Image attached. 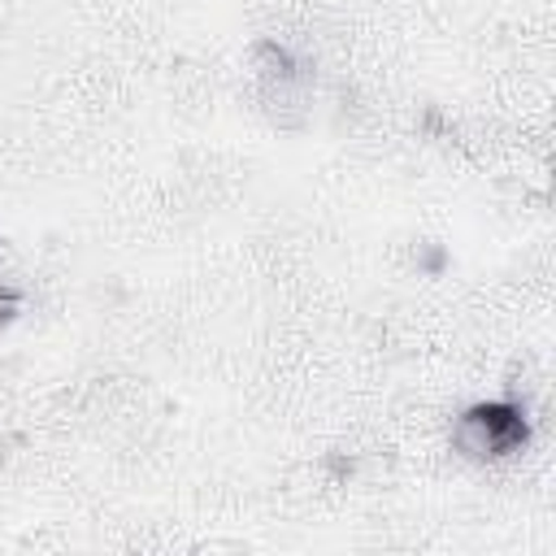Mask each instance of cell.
<instances>
[{
  "instance_id": "1",
  "label": "cell",
  "mask_w": 556,
  "mask_h": 556,
  "mask_svg": "<svg viewBox=\"0 0 556 556\" xmlns=\"http://www.w3.org/2000/svg\"><path fill=\"white\" fill-rule=\"evenodd\" d=\"M465 434H473L478 452L500 456V452H513L526 439V421H521V413L513 404H478L465 417Z\"/></svg>"
}]
</instances>
